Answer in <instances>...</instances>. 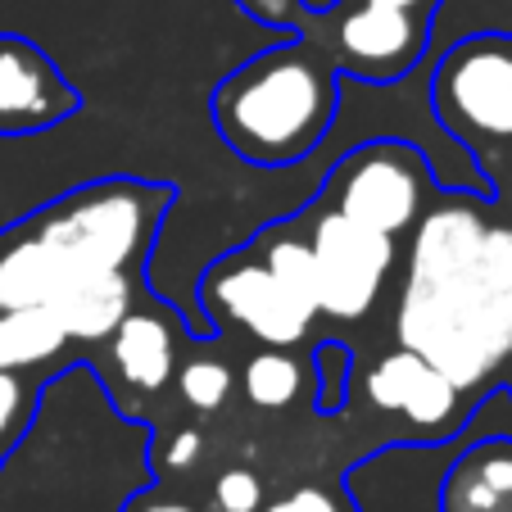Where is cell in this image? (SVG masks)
Listing matches in <instances>:
<instances>
[{"mask_svg":"<svg viewBox=\"0 0 512 512\" xmlns=\"http://www.w3.org/2000/svg\"><path fill=\"white\" fill-rule=\"evenodd\" d=\"M50 381L46 372H0V472L28 445Z\"/></svg>","mask_w":512,"mask_h":512,"instance_id":"9a60e30c","label":"cell"},{"mask_svg":"<svg viewBox=\"0 0 512 512\" xmlns=\"http://www.w3.org/2000/svg\"><path fill=\"white\" fill-rule=\"evenodd\" d=\"M263 503H268V494H263L259 472H250V467L218 472V481H213V508L218 512H259Z\"/></svg>","mask_w":512,"mask_h":512,"instance_id":"d6986e66","label":"cell"},{"mask_svg":"<svg viewBox=\"0 0 512 512\" xmlns=\"http://www.w3.org/2000/svg\"><path fill=\"white\" fill-rule=\"evenodd\" d=\"M304 227V241L313 254V277H318V318L358 322L377 309L386 295V281L395 272V236H381L372 227H358L340 218L336 209L313 200L304 213H295Z\"/></svg>","mask_w":512,"mask_h":512,"instance_id":"8992f818","label":"cell"},{"mask_svg":"<svg viewBox=\"0 0 512 512\" xmlns=\"http://www.w3.org/2000/svg\"><path fill=\"white\" fill-rule=\"evenodd\" d=\"M177 186L100 177L0 232V309H37L91 277H145Z\"/></svg>","mask_w":512,"mask_h":512,"instance_id":"7a4b0ae2","label":"cell"},{"mask_svg":"<svg viewBox=\"0 0 512 512\" xmlns=\"http://www.w3.org/2000/svg\"><path fill=\"white\" fill-rule=\"evenodd\" d=\"M340 118V68L300 32L259 46L209 91V123L236 159L290 168L327 145Z\"/></svg>","mask_w":512,"mask_h":512,"instance_id":"3957f363","label":"cell"},{"mask_svg":"<svg viewBox=\"0 0 512 512\" xmlns=\"http://www.w3.org/2000/svg\"><path fill=\"white\" fill-rule=\"evenodd\" d=\"M435 177L417 141H354L340 150L336 164L327 168L318 204L336 209L340 218L358 227H372L381 236H408L422 209L431 204Z\"/></svg>","mask_w":512,"mask_h":512,"instance_id":"5b68a950","label":"cell"},{"mask_svg":"<svg viewBox=\"0 0 512 512\" xmlns=\"http://www.w3.org/2000/svg\"><path fill=\"white\" fill-rule=\"evenodd\" d=\"M141 295H145V277L109 272V277H91V281H82V286L64 290L46 309L55 313V322L64 327V336L73 340V345H100V340L132 313V304L141 300Z\"/></svg>","mask_w":512,"mask_h":512,"instance_id":"7c38bea8","label":"cell"},{"mask_svg":"<svg viewBox=\"0 0 512 512\" xmlns=\"http://www.w3.org/2000/svg\"><path fill=\"white\" fill-rule=\"evenodd\" d=\"M241 5H245V0H241ZM286 5H295V0H286ZM295 10H300V5H295Z\"/></svg>","mask_w":512,"mask_h":512,"instance_id":"d4e9b609","label":"cell"},{"mask_svg":"<svg viewBox=\"0 0 512 512\" xmlns=\"http://www.w3.org/2000/svg\"><path fill=\"white\" fill-rule=\"evenodd\" d=\"M295 5H300V14H304V19H327V14L336 10L340 0H295Z\"/></svg>","mask_w":512,"mask_h":512,"instance_id":"cb8c5ba5","label":"cell"},{"mask_svg":"<svg viewBox=\"0 0 512 512\" xmlns=\"http://www.w3.org/2000/svg\"><path fill=\"white\" fill-rule=\"evenodd\" d=\"M100 345H105L100 363L114 368L105 381L109 386L118 381V399L123 395L159 399L177 377L186 331H182V322H177V309L141 295V300L132 304V313H127Z\"/></svg>","mask_w":512,"mask_h":512,"instance_id":"30bf717a","label":"cell"},{"mask_svg":"<svg viewBox=\"0 0 512 512\" xmlns=\"http://www.w3.org/2000/svg\"><path fill=\"white\" fill-rule=\"evenodd\" d=\"M82 109V91L28 37L0 32V136H37Z\"/></svg>","mask_w":512,"mask_h":512,"instance_id":"9c48e42d","label":"cell"},{"mask_svg":"<svg viewBox=\"0 0 512 512\" xmlns=\"http://www.w3.org/2000/svg\"><path fill=\"white\" fill-rule=\"evenodd\" d=\"M259 512H358V503L345 490H331V485H295L290 494L263 503Z\"/></svg>","mask_w":512,"mask_h":512,"instance_id":"ffe728a7","label":"cell"},{"mask_svg":"<svg viewBox=\"0 0 512 512\" xmlns=\"http://www.w3.org/2000/svg\"><path fill=\"white\" fill-rule=\"evenodd\" d=\"M435 127L481 164L512 155V32H467L426 68Z\"/></svg>","mask_w":512,"mask_h":512,"instance_id":"277c9868","label":"cell"},{"mask_svg":"<svg viewBox=\"0 0 512 512\" xmlns=\"http://www.w3.org/2000/svg\"><path fill=\"white\" fill-rule=\"evenodd\" d=\"M313 408L322 417L345 413L349 404V386H354V354L340 340H322L313 349Z\"/></svg>","mask_w":512,"mask_h":512,"instance_id":"e0dca14e","label":"cell"},{"mask_svg":"<svg viewBox=\"0 0 512 512\" xmlns=\"http://www.w3.org/2000/svg\"><path fill=\"white\" fill-rule=\"evenodd\" d=\"M354 5H381V10H404V14H422V19L440 23V5L445 0H354Z\"/></svg>","mask_w":512,"mask_h":512,"instance_id":"603a6c76","label":"cell"},{"mask_svg":"<svg viewBox=\"0 0 512 512\" xmlns=\"http://www.w3.org/2000/svg\"><path fill=\"white\" fill-rule=\"evenodd\" d=\"M155 440V435H150ZM204 454V435L200 426H182V431H173L168 440H155L150 445V463L159 467V472H182V467H195Z\"/></svg>","mask_w":512,"mask_h":512,"instance_id":"44dd1931","label":"cell"},{"mask_svg":"<svg viewBox=\"0 0 512 512\" xmlns=\"http://www.w3.org/2000/svg\"><path fill=\"white\" fill-rule=\"evenodd\" d=\"M363 386H368L372 413L399 417L417 435V445H440V440L458 435L467 426V413H472L463 390L404 345L381 354L368 368Z\"/></svg>","mask_w":512,"mask_h":512,"instance_id":"ba28073f","label":"cell"},{"mask_svg":"<svg viewBox=\"0 0 512 512\" xmlns=\"http://www.w3.org/2000/svg\"><path fill=\"white\" fill-rule=\"evenodd\" d=\"M508 186H512V173H508Z\"/></svg>","mask_w":512,"mask_h":512,"instance_id":"484cf974","label":"cell"},{"mask_svg":"<svg viewBox=\"0 0 512 512\" xmlns=\"http://www.w3.org/2000/svg\"><path fill=\"white\" fill-rule=\"evenodd\" d=\"M490 223L481 195H435L408 232L413 241L395 313L399 345L440 368L463 395L490 386V377L512 358V318L481 272Z\"/></svg>","mask_w":512,"mask_h":512,"instance_id":"6da1fadb","label":"cell"},{"mask_svg":"<svg viewBox=\"0 0 512 512\" xmlns=\"http://www.w3.org/2000/svg\"><path fill=\"white\" fill-rule=\"evenodd\" d=\"M481 272L512 318V223H490L481 245Z\"/></svg>","mask_w":512,"mask_h":512,"instance_id":"ac0fdd59","label":"cell"},{"mask_svg":"<svg viewBox=\"0 0 512 512\" xmlns=\"http://www.w3.org/2000/svg\"><path fill=\"white\" fill-rule=\"evenodd\" d=\"M123 512H195V508L182 499H168V494H159V490H136L132 499L123 503Z\"/></svg>","mask_w":512,"mask_h":512,"instance_id":"7402d4cb","label":"cell"},{"mask_svg":"<svg viewBox=\"0 0 512 512\" xmlns=\"http://www.w3.org/2000/svg\"><path fill=\"white\" fill-rule=\"evenodd\" d=\"M241 390L254 408L263 413H281L300 399L304 390V363L290 349H277V345H263L245 358L241 368Z\"/></svg>","mask_w":512,"mask_h":512,"instance_id":"5bb4252c","label":"cell"},{"mask_svg":"<svg viewBox=\"0 0 512 512\" xmlns=\"http://www.w3.org/2000/svg\"><path fill=\"white\" fill-rule=\"evenodd\" d=\"M195 304H200L209 331L218 327H236L245 336H254L259 345H277V349H295L304 345V336L318 322V309L300 295H290L263 259L241 245V250L213 259L209 268L195 281Z\"/></svg>","mask_w":512,"mask_h":512,"instance_id":"52a82bcc","label":"cell"},{"mask_svg":"<svg viewBox=\"0 0 512 512\" xmlns=\"http://www.w3.org/2000/svg\"><path fill=\"white\" fill-rule=\"evenodd\" d=\"M73 340L46 304L37 309H0V372H59L73 363Z\"/></svg>","mask_w":512,"mask_h":512,"instance_id":"4fadbf2b","label":"cell"},{"mask_svg":"<svg viewBox=\"0 0 512 512\" xmlns=\"http://www.w3.org/2000/svg\"><path fill=\"white\" fill-rule=\"evenodd\" d=\"M173 381H177V395H182V404L195 408V413H218V408L232 399V390H236L232 368H227L223 358H209V354L182 358Z\"/></svg>","mask_w":512,"mask_h":512,"instance_id":"2e32d148","label":"cell"},{"mask_svg":"<svg viewBox=\"0 0 512 512\" xmlns=\"http://www.w3.org/2000/svg\"><path fill=\"white\" fill-rule=\"evenodd\" d=\"M440 512H512V435H476L440 472Z\"/></svg>","mask_w":512,"mask_h":512,"instance_id":"8fae6325","label":"cell"}]
</instances>
